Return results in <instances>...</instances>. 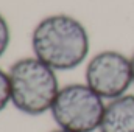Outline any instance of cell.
Returning a JSON list of instances; mask_svg holds the SVG:
<instances>
[{
    "label": "cell",
    "instance_id": "cell-4",
    "mask_svg": "<svg viewBox=\"0 0 134 132\" xmlns=\"http://www.w3.org/2000/svg\"><path fill=\"white\" fill-rule=\"evenodd\" d=\"M86 84L103 99H115L126 95L134 84L131 58L117 50L95 53L84 71Z\"/></svg>",
    "mask_w": 134,
    "mask_h": 132
},
{
    "label": "cell",
    "instance_id": "cell-3",
    "mask_svg": "<svg viewBox=\"0 0 134 132\" xmlns=\"http://www.w3.org/2000/svg\"><path fill=\"white\" fill-rule=\"evenodd\" d=\"M106 104L87 84H67L52 106V117L58 128L70 132H94L100 128Z\"/></svg>",
    "mask_w": 134,
    "mask_h": 132
},
{
    "label": "cell",
    "instance_id": "cell-2",
    "mask_svg": "<svg viewBox=\"0 0 134 132\" xmlns=\"http://www.w3.org/2000/svg\"><path fill=\"white\" fill-rule=\"evenodd\" d=\"M11 103L25 115H42L52 110L59 93L56 70L36 56L16 61L8 70Z\"/></svg>",
    "mask_w": 134,
    "mask_h": 132
},
{
    "label": "cell",
    "instance_id": "cell-8",
    "mask_svg": "<svg viewBox=\"0 0 134 132\" xmlns=\"http://www.w3.org/2000/svg\"><path fill=\"white\" fill-rule=\"evenodd\" d=\"M131 67H133V79H134V53L131 55Z\"/></svg>",
    "mask_w": 134,
    "mask_h": 132
},
{
    "label": "cell",
    "instance_id": "cell-6",
    "mask_svg": "<svg viewBox=\"0 0 134 132\" xmlns=\"http://www.w3.org/2000/svg\"><path fill=\"white\" fill-rule=\"evenodd\" d=\"M11 103V89H9V76L8 71L0 68V112Z\"/></svg>",
    "mask_w": 134,
    "mask_h": 132
},
{
    "label": "cell",
    "instance_id": "cell-7",
    "mask_svg": "<svg viewBox=\"0 0 134 132\" xmlns=\"http://www.w3.org/2000/svg\"><path fill=\"white\" fill-rule=\"evenodd\" d=\"M11 42V30H9V23L6 20V17L0 13V58L6 53L8 47Z\"/></svg>",
    "mask_w": 134,
    "mask_h": 132
},
{
    "label": "cell",
    "instance_id": "cell-1",
    "mask_svg": "<svg viewBox=\"0 0 134 132\" xmlns=\"http://www.w3.org/2000/svg\"><path fill=\"white\" fill-rule=\"evenodd\" d=\"M33 56L56 71L80 67L91 51L89 31L70 14H50L41 19L31 31Z\"/></svg>",
    "mask_w": 134,
    "mask_h": 132
},
{
    "label": "cell",
    "instance_id": "cell-9",
    "mask_svg": "<svg viewBox=\"0 0 134 132\" xmlns=\"http://www.w3.org/2000/svg\"><path fill=\"white\" fill-rule=\"evenodd\" d=\"M50 132H70V131H66V129H61V128H58V129H55V131H50Z\"/></svg>",
    "mask_w": 134,
    "mask_h": 132
},
{
    "label": "cell",
    "instance_id": "cell-5",
    "mask_svg": "<svg viewBox=\"0 0 134 132\" xmlns=\"http://www.w3.org/2000/svg\"><path fill=\"white\" fill-rule=\"evenodd\" d=\"M100 132H134V95H123L106 103Z\"/></svg>",
    "mask_w": 134,
    "mask_h": 132
}]
</instances>
